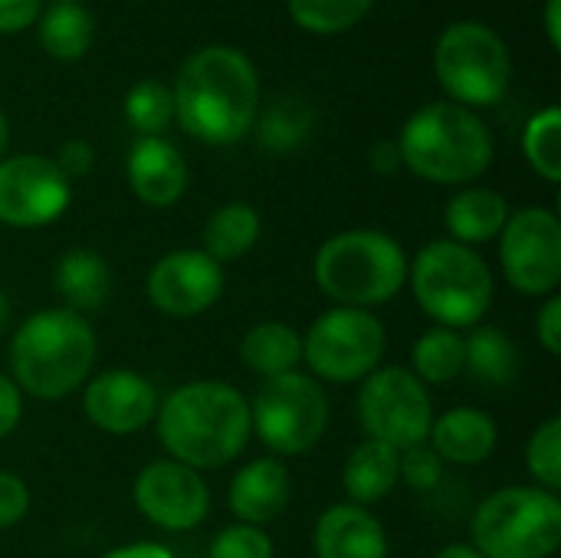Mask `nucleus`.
I'll list each match as a JSON object with an SVG mask.
<instances>
[{
	"label": "nucleus",
	"mask_w": 561,
	"mask_h": 558,
	"mask_svg": "<svg viewBox=\"0 0 561 558\" xmlns=\"http://www.w3.org/2000/svg\"><path fill=\"white\" fill-rule=\"evenodd\" d=\"M154 428L168 457L197 474L227 467L253 437L250 401L240 388L214 378L187 382L161 398Z\"/></svg>",
	"instance_id": "obj_1"
},
{
	"label": "nucleus",
	"mask_w": 561,
	"mask_h": 558,
	"mask_svg": "<svg viewBox=\"0 0 561 558\" xmlns=\"http://www.w3.org/2000/svg\"><path fill=\"white\" fill-rule=\"evenodd\" d=\"M181 128L207 145H237L256 122L260 76L230 46H204L178 72L171 89Z\"/></svg>",
	"instance_id": "obj_2"
},
{
	"label": "nucleus",
	"mask_w": 561,
	"mask_h": 558,
	"mask_svg": "<svg viewBox=\"0 0 561 558\" xmlns=\"http://www.w3.org/2000/svg\"><path fill=\"white\" fill-rule=\"evenodd\" d=\"M99 339L85 316L53 306L23 319L10 339V378L39 401H59L79 391L95 368Z\"/></svg>",
	"instance_id": "obj_3"
},
{
	"label": "nucleus",
	"mask_w": 561,
	"mask_h": 558,
	"mask_svg": "<svg viewBox=\"0 0 561 558\" xmlns=\"http://www.w3.org/2000/svg\"><path fill=\"white\" fill-rule=\"evenodd\" d=\"M404 247L371 227L332 234L312 260V280L322 296L348 309H375L391 303L408 283Z\"/></svg>",
	"instance_id": "obj_4"
},
{
	"label": "nucleus",
	"mask_w": 561,
	"mask_h": 558,
	"mask_svg": "<svg viewBox=\"0 0 561 558\" xmlns=\"http://www.w3.org/2000/svg\"><path fill=\"white\" fill-rule=\"evenodd\" d=\"M398 151L431 184H470L493 164V135L473 109L431 102L404 122Z\"/></svg>",
	"instance_id": "obj_5"
},
{
	"label": "nucleus",
	"mask_w": 561,
	"mask_h": 558,
	"mask_svg": "<svg viewBox=\"0 0 561 558\" xmlns=\"http://www.w3.org/2000/svg\"><path fill=\"white\" fill-rule=\"evenodd\" d=\"M417 306L444 329H473L493 306L496 280L490 263L463 243L431 240L408 266Z\"/></svg>",
	"instance_id": "obj_6"
},
{
	"label": "nucleus",
	"mask_w": 561,
	"mask_h": 558,
	"mask_svg": "<svg viewBox=\"0 0 561 558\" xmlns=\"http://www.w3.org/2000/svg\"><path fill=\"white\" fill-rule=\"evenodd\" d=\"M470 546L483 558H552L561 546L559 493L503 487L470 520Z\"/></svg>",
	"instance_id": "obj_7"
},
{
	"label": "nucleus",
	"mask_w": 561,
	"mask_h": 558,
	"mask_svg": "<svg viewBox=\"0 0 561 558\" xmlns=\"http://www.w3.org/2000/svg\"><path fill=\"white\" fill-rule=\"evenodd\" d=\"M250 424L273 457H302L325 437L329 395L309 372L266 378L250 401Z\"/></svg>",
	"instance_id": "obj_8"
},
{
	"label": "nucleus",
	"mask_w": 561,
	"mask_h": 558,
	"mask_svg": "<svg viewBox=\"0 0 561 558\" xmlns=\"http://www.w3.org/2000/svg\"><path fill=\"white\" fill-rule=\"evenodd\" d=\"M434 72L444 92L463 105H496L513 76V59L496 30L483 23H454L444 30L434 49Z\"/></svg>",
	"instance_id": "obj_9"
},
{
	"label": "nucleus",
	"mask_w": 561,
	"mask_h": 558,
	"mask_svg": "<svg viewBox=\"0 0 561 558\" xmlns=\"http://www.w3.org/2000/svg\"><path fill=\"white\" fill-rule=\"evenodd\" d=\"M388 349L385 322L368 309L335 306L322 312L302 335V362L316 382L352 385L381 368Z\"/></svg>",
	"instance_id": "obj_10"
},
{
	"label": "nucleus",
	"mask_w": 561,
	"mask_h": 558,
	"mask_svg": "<svg viewBox=\"0 0 561 558\" xmlns=\"http://www.w3.org/2000/svg\"><path fill=\"white\" fill-rule=\"evenodd\" d=\"M431 388L401 365L375 368L358 391V421L368 441L388 444L398 454L427 444L434 424Z\"/></svg>",
	"instance_id": "obj_11"
},
{
	"label": "nucleus",
	"mask_w": 561,
	"mask_h": 558,
	"mask_svg": "<svg viewBox=\"0 0 561 558\" xmlns=\"http://www.w3.org/2000/svg\"><path fill=\"white\" fill-rule=\"evenodd\" d=\"M500 240L503 280L533 299H546L561 283V220L549 207H519L510 214Z\"/></svg>",
	"instance_id": "obj_12"
},
{
	"label": "nucleus",
	"mask_w": 561,
	"mask_h": 558,
	"mask_svg": "<svg viewBox=\"0 0 561 558\" xmlns=\"http://www.w3.org/2000/svg\"><path fill=\"white\" fill-rule=\"evenodd\" d=\"M72 201L69 178L46 155H10L0 161V224L33 230L59 220Z\"/></svg>",
	"instance_id": "obj_13"
},
{
	"label": "nucleus",
	"mask_w": 561,
	"mask_h": 558,
	"mask_svg": "<svg viewBox=\"0 0 561 558\" xmlns=\"http://www.w3.org/2000/svg\"><path fill=\"white\" fill-rule=\"evenodd\" d=\"M131 500H135V510L151 526L168 529V533L197 529L210 513L207 480L197 470H191L171 457L151 460L138 470Z\"/></svg>",
	"instance_id": "obj_14"
},
{
	"label": "nucleus",
	"mask_w": 561,
	"mask_h": 558,
	"mask_svg": "<svg viewBox=\"0 0 561 558\" xmlns=\"http://www.w3.org/2000/svg\"><path fill=\"white\" fill-rule=\"evenodd\" d=\"M224 266L204 250H171L148 273V299L171 319H194L224 296Z\"/></svg>",
	"instance_id": "obj_15"
},
{
	"label": "nucleus",
	"mask_w": 561,
	"mask_h": 558,
	"mask_svg": "<svg viewBox=\"0 0 561 558\" xmlns=\"http://www.w3.org/2000/svg\"><path fill=\"white\" fill-rule=\"evenodd\" d=\"M158 405V388L131 368H108L82 385V414L95 431L112 437H128L154 424Z\"/></svg>",
	"instance_id": "obj_16"
},
{
	"label": "nucleus",
	"mask_w": 561,
	"mask_h": 558,
	"mask_svg": "<svg viewBox=\"0 0 561 558\" xmlns=\"http://www.w3.org/2000/svg\"><path fill=\"white\" fill-rule=\"evenodd\" d=\"M293 500V477L289 467L279 457H256L247 467H240L230 480L227 503L237 523L247 526H270L286 513Z\"/></svg>",
	"instance_id": "obj_17"
},
{
	"label": "nucleus",
	"mask_w": 561,
	"mask_h": 558,
	"mask_svg": "<svg viewBox=\"0 0 561 558\" xmlns=\"http://www.w3.org/2000/svg\"><path fill=\"white\" fill-rule=\"evenodd\" d=\"M128 187L148 207H171L187 191V161L161 135H141L128 151Z\"/></svg>",
	"instance_id": "obj_18"
},
{
	"label": "nucleus",
	"mask_w": 561,
	"mask_h": 558,
	"mask_svg": "<svg viewBox=\"0 0 561 558\" xmlns=\"http://www.w3.org/2000/svg\"><path fill=\"white\" fill-rule=\"evenodd\" d=\"M312 553L316 558H388V536L371 510L335 503L316 520Z\"/></svg>",
	"instance_id": "obj_19"
},
{
	"label": "nucleus",
	"mask_w": 561,
	"mask_h": 558,
	"mask_svg": "<svg viewBox=\"0 0 561 558\" xmlns=\"http://www.w3.org/2000/svg\"><path fill=\"white\" fill-rule=\"evenodd\" d=\"M431 451L454 467H477L493 457L500 444V428L483 408H450L434 418L427 434Z\"/></svg>",
	"instance_id": "obj_20"
},
{
	"label": "nucleus",
	"mask_w": 561,
	"mask_h": 558,
	"mask_svg": "<svg viewBox=\"0 0 561 558\" xmlns=\"http://www.w3.org/2000/svg\"><path fill=\"white\" fill-rule=\"evenodd\" d=\"M53 289L59 293L66 309L89 319V312H99L108 303V293H112L108 260L89 247L66 250L53 266Z\"/></svg>",
	"instance_id": "obj_21"
},
{
	"label": "nucleus",
	"mask_w": 561,
	"mask_h": 558,
	"mask_svg": "<svg viewBox=\"0 0 561 558\" xmlns=\"http://www.w3.org/2000/svg\"><path fill=\"white\" fill-rule=\"evenodd\" d=\"M510 201L493 191V187H463L447 201L444 224H447V240L463 243V247H480L490 243L503 234L510 220Z\"/></svg>",
	"instance_id": "obj_22"
},
{
	"label": "nucleus",
	"mask_w": 561,
	"mask_h": 558,
	"mask_svg": "<svg viewBox=\"0 0 561 558\" xmlns=\"http://www.w3.org/2000/svg\"><path fill=\"white\" fill-rule=\"evenodd\" d=\"M398 470H401V454L388 444L365 437L342 467V490L348 503L368 510L394 493V487L401 483Z\"/></svg>",
	"instance_id": "obj_23"
},
{
	"label": "nucleus",
	"mask_w": 561,
	"mask_h": 558,
	"mask_svg": "<svg viewBox=\"0 0 561 558\" xmlns=\"http://www.w3.org/2000/svg\"><path fill=\"white\" fill-rule=\"evenodd\" d=\"M463 372L486 388H506L523 372V352L513 335L496 326H473L463 339Z\"/></svg>",
	"instance_id": "obj_24"
},
{
	"label": "nucleus",
	"mask_w": 561,
	"mask_h": 558,
	"mask_svg": "<svg viewBox=\"0 0 561 558\" xmlns=\"http://www.w3.org/2000/svg\"><path fill=\"white\" fill-rule=\"evenodd\" d=\"M240 362L263 382L289 375L302 362V335L289 322H256L240 342Z\"/></svg>",
	"instance_id": "obj_25"
},
{
	"label": "nucleus",
	"mask_w": 561,
	"mask_h": 558,
	"mask_svg": "<svg viewBox=\"0 0 561 558\" xmlns=\"http://www.w3.org/2000/svg\"><path fill=\"white\" fill-rule=\"evenodd\" d=\"M263 234V224H260V214L256 207L243 204V201H233V204H224L217 207L207 224H204V253L214 260V263H233L240 257H247L256 240Z\"/></svg>",
	"instance_id": "obj_26"
},
{
	"label": "nucleus",
	"mask_w": 561,
	"mask_h": 558,
	"mask_svg": "<svg viewBox=\"0 0 561 558\" xmlns=\"http://www.w3.org/2000/svg\"><path fill=\"white\" fill-rule=\"evenodd\" d=\"M411 372L431 385H450L463 375V335L444 326H434L417 335L411 349Z\"/></svg>",
	"instance_id": "obj_27"
},
{
	"label": "nucleus",
	"mask_w": 561,
	"mask_h": 558,
	"mask_svg": "<svg viewBox=\"0 0 561 558\" xmlns=\"http://www.w3.org/2000/svg\"><path fill=\"white\" fill-rule=\"evenodd\" d=\"M92 16L79 3H53L39 16V43L53 59L72 62L92 46Z\"/></svg>",
	"instance_id": "obj_28"
},
{
	"label": "nucleus",
	"mask_w": 561,
	"mask_h": 558,
	"mask_svg": "<svg viewBox=\"0 0 561 558\" xmlns=\"http://www.w3.org/2000/svg\"><path fill=\"white\" fill-rule=\"evenodd\" d=\"M523 155L529 168L549 184L561 181V112L556 105L536 112L523 132Z\"/></svg>",
	"instance_id": "obj_29"
},
{
	"label": "nucleus",
	"mask_w": 561,
	"mask_h": 558,
	"mask_svg": "<svg viewBox=\"0 0 561 558\" xmlns=\"http://www.w3.org/2000/svg\"><path fill=\"white\" fill-rule=\"evenodd\" d=\"M375 0H289V16L309 33L352 30Z\"/></svg>",
	"instance_id": "obj_30"
},
{
	"label": "nucleus",
	"mask_w": 561,
	"mask_h": 558,
	"mask_svg": "<svg viewBox=\"0 0 561 558\" xmlns=\"http://www.w3.org/2000/svg\"><path fill=\"white\" fill-rule=\"evenodd\" d=\"M125 118L141 135H161L168 128V122L174 118L171 89L154 82V79L135 82L125 95Z\"/></svg>",
	"instance_id": "obj_31"
},
{
	"label": "nucleus",
	"mask_w": 561,
	"mask_h": 558,
	"mask_svg": "<svg viewBox=\"0 0 561 558\" xmlns=\"http://www.w3.org/2000/svg\"><path fill=\"white\" fill-rule=\"evenodd\" d=\"M526 470L533 474V487L559 493L561 490V418L542 421L526 444Z\"/></svg>",
	"instance_id": "obj_32"
},
{
	"label": "nucleus",
	"mask_w": 561,
	"mask_h": 558,
	"mask_svg": "<svg viewBox=\"0 0 561 558\" xmlns=\"http://www.w3.org/2000/svg\"><path fill=\"white\" fill-rule=\"evenodd\" d=\"M309 125H312V115H309L306 105H299V102H279V105H273L263 115V122H260V141L270 151H293L296 145L306 141Z\"/></svg>",
	"instance_id": "obj_33"
},
{
	"label": "nucleus",
	"mask_w": 561,
	"mask_h": 558,
	"mask_svg": "<svg viewBox=\"0 0 561 558\" xmlns=\"http://www.w3.org/2000/svg\"><path fill=\"white\" fill-rule=\"evenodd\" d=\"M276 546L270 539L266 529L260 526H247V523H233L224 526L210 546H207V558H273Z\"/></svg>",
	"instance_id": "obj_34"
},
{
	"label": "nucleus",
	"mask_w": 561,
	"mask_h": 558,
	"mask_svg": "<svg viewBox=\"0 0 561 558\" xmlns=\"http://www.w3.org/2000/svg\"><path fill=\"white\" fill-rule=\"evenodd\" d=\"M444 467L447 464L431 451V444H417V447L401 451V470L398 474L411 490L424 493V490H434L444 480Z\"/></svg>",
	"instance_id": "obj_35"
},
{
	"label": "nucleus",
	"mask_w": 561,
	"mask_h": 558,
	"mask_svg": "<svg viewBox=\"0 0 561 558\" xmlns=\"http://www.w3.org/2000/svg\"><path fill=\"white\" fill-rule=\"evenodd\" d=\"M30 513V487L20 474L0 470V529H13Z\"/></svg>",
	"instance_id": "obj_36"
},
{
	"label": "nucleus",
	"mask_w": 561,
	"mask_h": 558,
	"mask_svg": "<svg viewBox=\"0 0 561 558\" xmlns=\"http://www.w3.org/2000/svg\"><path fill=\"white\" fill-rule=\"evenodd\" d=\"M536 339L539 345L549 352V355H559L561 352V299L559 293L546 296L539 316H536Z\"/></svg>",
	"instance_id": "obj_37"
},
{
	"label": "nucleus",
	"mask_w": 561,
	"mask_h": 558,
	"mask_svg": "<svg viewBox=\"0 0 561 558\" xmlns=\"http://www.w3.org/2000/svg\"><path fill=\"white\" fill-rule=\"evenodd\" d=\"M53 161H56L59 171L72 181V178H82V174L92 171L95 151H92V145H89L85 138H69V141H62V148H59V155H56Z\"/></svg>",
	"instance_id": "obj_38"
},
{
	"label": "nucleus",
	"mask_w": 561,
	"mask_h": 558,
	"mask_svg": "<svg viewBox=\"0 0 561 558\" xmlns=\"http://www.w3.org/2000/svg\"><path fill=\"white\" fill-rule=\"evenodd\" d=\"M23 421V391L10 375L0 372V441L10 437Z\"/></svg>",
	"instance_id": "obj_39"
},
{
	"label": "nucleus",
	"mask_w": 561,
	"mask_h": 558,
	"mask_svg": "<svg viewBox=\"0 0 561 558\" xmlns=\"http://www.w3.org/2000/svg\"><path fill=\"white\" fill-rule=\"evenodd\" d=\"M39 0H0V33H16L36 23Z\"/></svg>",
	"instance_id": "obj_40"
},
{
	"label": "nucleus",
	"mask_w": 561,
	"mask_h": 558,
	"mask_svg": "<svg viewBox=\"0 0 561 558\" xmlns=\"http://www.w3.org/2000/svg\"><path fill=\"white\" fill-rule=\"evenodd\" d=\"M368 161H371V168H375L378 174H394V171L401 168V151H398V141H388V138L375 141V145H371V155H368Z\"/></svg>",
	"instance_id": "obj_41"
},
{
	"label": "nucleus",
	"mask_w": 561,
	"mask_h": 558,
	"mask_svg": "<svg viewBox=\"0 0 561 558\" xmlns=\"http://www.w3.org/2000/svg\"><path fill=\"white\" fill-rule=\"evenodd\" d=\"M102 558H174V553L161 543H128V546L105 553Z\"/></svg>",
	"instance_id": "obj_42"
},
{
	"label": "nucleus",
	"mask_w": 561,
	"mask_h": 558,
	"mask_svg": "<svg viewBox=\"0 0 561 558\" xmlns=\"http://www.w3.org/2000/svg\"><path fill=\"white\" fill-rule=\"evenodd\" d=\"M546 33L552 49H561V0H546Z\"/></svg>",
	"instance_id": "obj_43"
},
{
	"label": "nucleus",
	"mask_w": 561,
	"mask_h": 558,
	"mask_svg": "<svg viewBox=\"0 0 561 558\" xmlns=\"http://www.w3.org/2000/svg\"><path fill=\"white\" fill-rule=\"evenodd\" d=\"M434 558H483L470 543H450V546H444L440 553Z\"/></svg>",
	"instance_id": "obj_44"
},
{
	"label": "nucleus",
	"mask_w": 561,
	"mask_h": 558,
	"mask_svg": "<svg viewBox=\"0 0 561 558\" xmlns=\"http://www.w3.org/2000/svg\"><path fill=\"white\" fill-rule=\"evenodd\" d=\"M10 312H13V309H10V299H7V293L0 289V335L10 329Z\"/></svg>",
	"instance_id": "obj_45"
},
{
	"label": "nucleus",
	"mask_w": 561,
	"mask_h": 558,
	"mask_svg": "<svg viewBox=\"0 0 561 558\" xmlns=\"http://www.w3.org/2000/svg\"><path fill=\"white\" fill-rule=\"evenodd\" d=\"M7 145H10V125H7V118L0 112V161L7 158Z\"/></svg>",
	"instance_id": "obj_46"
},
{
	"label": "nucleus",
	"mask_w": 561,
	"mask_h": 558,
	"mask_svg": "<svg viewBox=\"0 0 561 558\" xmlns=\"http://www.w3.org/2000/svg\"><path fill=\"white\" fill-rule=\"evenodd\" d=\"M56 3H76V0H56Z\"/></svg>",
	"instance_id": "obj_47"
}]
</instances>
